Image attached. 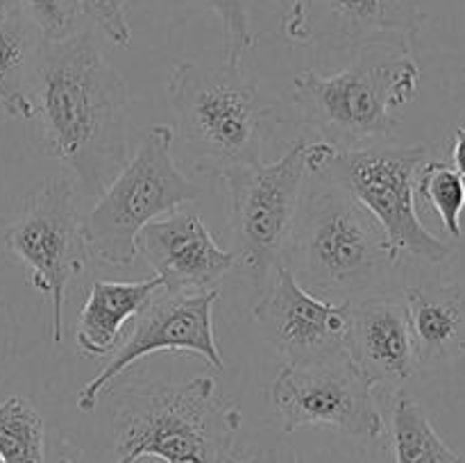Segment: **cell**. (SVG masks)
Listing matches in <instances>:
<instances>
[{
    "label": "cell",
    "instance_id": "17",
    "mask_svg": "<svg viewBox=\"0 0 465 463\" xmlns=\"http://www.w3.org/2000/svg\"><path fill=\"white\" fill-rule=\"evenodd\" d=\"M159 289L163 286L157 275L143 281L95 280L77 320L75 343L80 352L89 357H109L116 350L127 320L139 316Z\"/></svg>",
    "mask_w": 465,
    "mask_h": 463
},
{
    "label": "cell",
    "instance_id": "20",
    "mask_svg": "<svg viewBox=\"0 0 465 463\" xmlns=\"http://www.w3.org/2000/svg\"><path fill=\"white\" fill-rule=\"evenodd\" d=\"M389 448L393 463H465L440 438L422 404L402 390L393 402Z\"/></svg>",
    "mask_w": 465,
    "mask_h": 463
},
{
    "label": "cell",
    "instance_id": "15",
    "mask_svg": "<svg viewBox=\"0 0 465 463\" xmlns=\"http://www.w3.org/2000/svg\"><path fill=\"white\" fill-rule=\"evenodd\" d=\"M345 352L375 389L398 390L407 384L418 366L404 300L377 293L350 302Z\"/></svg>",
    "mask_w": 465,
    "mask_h": 463
},
{
    "label": "cell",
    "instance_id": "26",
    "mask_svg": "<svg viewBox=\"0 0 465 463\" xmlns=\"http://www.w3.org/2000/svg\"><path fill=\"white\" fill-rule=\"evenodd\" d=\"M452 166L461 172V177L465 180V127H457V130H454Z\"/></svg>",
    "mask_w": 465,
    "mask_h": 463
},
{
    "label": "cell",
    "instance_id": "4",
    "mask_svg": "<svg viewBox=\"0 0 465 463\" xmlns=\"http://www.w3.org/2000/svg\"><path fill=\"white\" fill-rule=\"evenodd\" d=\"M420 68L411 50L372 44L334 75L304 68L293 77V104L318 141L336 150L381 143L400 125L395 109L416 98Z\"/></svg>",
    "mask_w": 465,
    "mask_h": 463
},
{
    "label": "cell",
    "instance_id": "2",
    "mask_svg": "<svg viewBox=\"0 0 465 463\" xmlns=\"http://www.w3.org/2000/svg\"><path fill=\"white\" fill-rule=\"evenodd\" d=\"M384 227L348 191L309 175L282 266L316 298L345 304L384 293L400 263Z\"/></svg>",
    "mask_w": 465,
    "mask_h": 463
},
{
    "label": "cell",
    "instance_id": "7",
    "mask_svg": "<svg viewBox=\"0 0 465 463\" xmlns=\"http://www.w3.org/2000/svg\"><path fill=\"white\" fill-rule=\"evenodd\" d=\"M175 134L168 125L145 130L134 157L127 159L84 218L89 257L107 266H132L136 239L148 222L203 198L204 189L180 171L173 157Z\"/></svg>",
    "mask_w": 465,
    "mask_h": 463
},
{
    "label": "cell",
    "instance_id": "6",
    "mask_svg": "<svg viewBox=\"0 0 465 463\" xmlns=\"http://www.w3.org/2000/svg\"><path fill=\"white\" fill-rule=\"evenodd\" d=\"M430 159L425 145L372 143L336 150L322 141H307L309 175L348 191L384 227L400 257L443 263L452 245L431 234L416 212V180Z\"/></svg>",
    "mask_w": 465,
    "mask_h": 463
},
{
    "label": "cell",
    "instance_id": "11",
    "mask_svg": "<svg viewBox=\"0 0 465 463\" xmlns=\"http://www.w3.org/2000/svg\"><path fill=\"white\" fill-rule=\"evenodd\" d=\"M218 298L221 289L204 293H171L159 289L139 311L132 334L116 345L98 375L82 386L77 393V409L84 413L94 411L109 381L116 379L132 363L154 352L198 354L213 370H223L225 361L213 331V304Z\"/></svg>",
    "mask_w": 465,
    "mask_h": 463
},
{
    "label": "cell",
    "instance_id": "28",
    "mask_svg": "<svg viewBox=\"0 0 465 463\" xmlns=\"http://www.w3.org/2000/svg\"><path fill=\"white\" fill-rule=\"evenodd\" d=\"M57 463H73V461H68V458H59ZM116 463H136V458L134 457H118Z\"/></svg>",
    "mask_w": 465,
    "mask_h": 463
},
{
    "label": "cell",
    "instance_id": "21",
    "mask_svg": "<svg viewBox=\"0 0 465 463\" xmlns=\"http://www.w3.org/2000/svg\"><path fill=\"white\" fill-rule=\"evenodd\" d=\"M0 457L7 463H45V427L23 395L0 402Z\"/></svg>",
    "mask_w": 465,
    "mask_h": 463
},
{
    "label": "cell",
    "instance_id": "14",
    "mask_svg": "<svg viewBox=\"0 0 465 463\" xmlns=\"http://www.w3.org/2000/svg\"><path fill=\"white\" fill-rule=\"evenodd\" d=\"M136 250L171 293L218 289L236 266V254L213 241L200 213L182 207L148 222L136 239Z\"/></svg>",
    "mask_w": 465,
    "mask_h": 463
},
{
    "label": "cell",
    "instance_id": "1",
    "mask_svg": "<svg viewBox=\"0 0 465 463\" xmlns=\"http://www.w3.org/2000/svg\"><path fill=\"white\" fill-rule=\"evenodd\" d=\"M30 103L48 154L71 171L80 198L98 200L127 163L130 91L94 32L41 39Z\"/></svg>",
    "mask_w": 465,
    "mask_h": 463
},
{
    "label": "cell",
    "instance_id": "22",
    "mask_svg": "<svg viewBox=\"0 0 465 463\" xmlns=\"http://www.w3.org/2000/svg\"><path fill=\"white\" fill-rule=\"evenodd\" d=\"M416 195H422L434 207L452 239H461V213L465 209V180L448 162L427 159L418 171Z\"/></svg>",
    "mask_w": 465,
    "mask_h": 463
},
{
    "label": "cell",
    "instance_id": "8",
    "mask_svg": "<svg viewBox=\"0 0 465 463\" xmlns=\"http://www.w3.org/2000/svg\"><path fill=\"white\" fill-rule=\"evenodd\" d=\"M307 177V139L295 141L277 162L248 163L223 175L232 252L259 293L284 261Z\"/></svg>",
    "mask_w": 465,
    "mask_h": 463
},
{
    "label": "cell",
    "instance_id": "29",
    "mask_svg": "<svg viewBox=\"0 0 465 463\" xmlns=\"http://www.w3.org/2000/svg\"><path fill=\"white\" fill-rule=\"evenodd\" d=\"M0 463H7V461H5V458H3V457H0Z\"/></svg>",
    "mask_w": 465,
    "mask_h": 463
},
{
    "label": "cell",
    "instance_id": "9",
    "mask_svg": "<svg viewBox=\"0 0 465 463\" xmlns=\"http://www.w3.org/2000/svg\"><path fill=\"white\" fill-rule=\"evenodd\" d=\"M77 200L80 195L73 177H50L27 198L23 212L5 232V245L27 268L30 284L53 304L50 336L54 345L62 343L68 286L84 272L91 259Z\"/></svg>",
    "mask_w": 465,
    "mask_h": 463
},
{
    "label": "cell",
    "instance_id": "3",
    "mask_svg": "<svg viewBox=\"0 0 465 463\" xmlns=\"http://www.w3.org/2000/svg\"><path fill=\"white\" fill-rule=\"evenodd\" d=\"M241 422V409L218 393L213 377L139 381L125 386L114 404V445L118 457L136 461L227 463Z\"/></svg>",
    "mask_w": 465,
    "mask_h": 463
},
{
    "label": "cell",
    "instance_id": "27",
    "mask_svg": "<svg viewBox=\"0 0 465 463\" xmlns=\"http://www.w3.org/2000/svg\"><path fill=\"white\" fill-rule=\"evenodd\" d=\"M14 9V3L12 0H0V16H5V14H9Z\"/></svg>",
    "mask_w": 465,
    "mask_h": 463
},
{
    "label": "cell",
    "instance_id": "10",
    "mask_svg": "<svg viewBox=\"0 0 465 463\" xmlns=\"http://www.w3.org/2000/svg\"><path fill=\"white\" fill-rule=\"evenodd\" d=\"M271 402L286 434L330 429L359 440L386 436L375 386L357 370L348 352L304 366L286 363L271 384Z\"/></svg>",
    "mask_w": 465,
    "mask_h": 463
},
{
    "label": "cell",
    "instance_id": "13",
    "mask_svg": "<svg viewBox=\"0 0 465 463\" xmlns=\"http://www.w3.org/2000/svg\"><path fill=\"white\" fill-rule=\"evenodd\" d=\"M252 318L271 348L291 366L325 361L345 352L350 302L336 304L316 298L282 263L259 293Z\"/></svg>",
    "mask_w": 465,
    "mask_h": 463
},
{
    "label": "cell",
    "instance_id": "18",
    "mask_svg": "<svg viewBox=\"0 0 465 463\" xmlns=\"http://www.w3.org/2000/svg\"><path fill=\"white\" fill-rule=\"evenodd\" d=\"M227 463H393L386 436L359 440L339 431L298 436V431H280L263 436L245 452L232 454Z\"/></svg>",
    "mask_w": 465,
    "mask_h": 463
},
{
    "label": "cell",
    "instance_id": "23",
    "mask_svg": "<svg viewBox=\"0 0 465 463\" xmlns=\"http://www.w3.org/2000/svg\"><path fill=\"white\" fill-rule=\"evenodd\" d=\"M213 12L223 27V66L241 68L245 54L254 48V30L248 0H195Z\"/></svg>",
    "mask_w": 465,
    "mask_h": 463
},
{
    "label": "cell",
    "instance_id": "12",
    "mask_svg": "<svg viewBox=\"0 0 465 463\" xmlns=\"http://www.w3.org/2000/svg\"><path fill=\"white\" fill-rule=\"evenodd\" d=\"M422 23L418 0H293L282 30L321 53L354 54L372 44L413 50Z\"/></svg>",
    "mask_w": 465,
    "mask_h": 463
},
{
    "label": "cell",
    "instance_id": "25",
    "mask_svg": "<svg viewBox=\"0 0 465 463\" xmlns=\"http://www.w3.org/2000/svg\"><path fill=\"white\" fill-rule=\"evenodd\" d=\"M130 0H82V12L116 45H130L132 27L127 21Z\"/></svg>",
    "mask_w": 465,
    "mask_h": 463
},
{
    "label": "cell",
    "instance_id": "19",
    "mask_svg": "<svg viewBox=\"0 0 465 463\" xmlns=\"http://www.w3.org/2000/svg\"><path fill=\"white\" fill-rule=\"evenodd\" d=\"M39 45V30L18 9L0 16V103L21 121H32L30 82Z\"/></svg>",
    "mask_w": 465,
    "mask_h": 463
},
{
    "label": "cell",
    "instance_id": "24",
    "mask_svg": "<svg viewBox=\"0 0 465 463\" xmlns=\"http://www.w3.org/2000/svg\"><path fill=\"white\" fill-rule=\"evenodd\" d=\"M14 9L23 14L39 30L41 39L59 41L80 30L82 0H12Z\"/></svg>",
    "mask_w": 465,
    "mask_h": 463
},
{
    "label": "cell",
    "instance_id": "5",
    "mask_svg": "<svg viewBox=\"0 0 465 463\" xmlns=\"http://www.w3.org/2000/svg\"><path fill=\"white\" fill-rule=\"evenodd\" d=\"M166 94L191 172L223 177L262 162L275 107L241 68H207L186 59L173 66Z\"/></svg>",
    "mask_w": 465,
    "mask_h": 463
},
{
    "label": "cell",
    "instance_id": "16",
    "mask_svg": "<svg viewBox=\"0 0 465 463\" xmlns=\"http://www.w3.org/2000/svg\"><path fill=\"white\" fill-rule=\"evenodd\" d=\"M404 307L418 368L448 366L465 357V286H409Z\"/></svg>",
    "mask_w": 465,
    "mask_h": 463
}]
</instances>
